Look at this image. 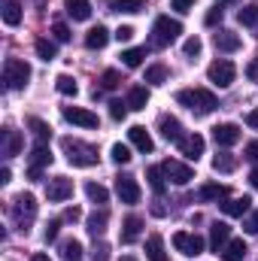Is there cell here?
<instances>
[{
    "mask_svg": "<svg viewBox=\"0 0 258 261\" xmlns=\"http://www.w3.org/2000/svg\"><path fill=\"white\" fill-rule=\"evenodd\" d=\"M176 103L189 107L194 116H210V113L219 107L216 94H213V91H207V88H183V91L176 94Z\"/></svg>",
    "mask_w": 258,
    "mask_h": 261,
    "instance_id": "cell-1",
    "label": "cell"
},
{
    "mask_svg": "<svg viewBox=\"0 0 258 261\" xmlns=\"http://www.w3.org/2000/svg\"><path fill=\"white\" fill-rule=\"evenodd\" d=\"M61 149H64L67 161H70L73 167H94V164H97V149H94L91 143H82V140H76V137H64V140H61Z\"/></svg>",
    "mask_w": 258,
    "mask_h": 261,
    "instance_id": "cell-2",
    "label": "cell"
},
{
    "mask_svg": "<svg viewBox=\"0 0 258 261\" xmlns=\"http://www.w3.org/2000/svg\"><path fill=\"white\" fill-rule=\"evenodd\" d=\"M179 34H183V24H179L176 18H170V15H158L155 24H152V46L164 49V46L176 43Z\"/></svg>",
    "mask_w": 258,
    "mask_h": 261,
    "instance_id": "cell-3",
    "label": "cell"
},
{
    "mask_svg": "<svg viewBox=\"0 0 258 261\" xmlns=\"http://www.w3.org/2000/svg\"><path fill=\"white\" fill-rule=\"evenodd\" d=\"M28 79H31V67L24 64L21 58H6V64H3V85H6V91H21L28 85Z\"/></svg>",
    "mask_w": 258,
    "mask_h": 261,
    "instance_id": "cell-4",
    "label": "cell"
},
{
    "mask_svg": "<svg viewBox=\"0 0 258 261\" xmlns=\"http://www.w3.org/2000/svg\"><path fill=\"white\" fill-rule=\"evenodd\" d=\"M37 216V200L34 195H18L12 200V222L18 225V231H28V225Z\"/></svg>",
    "mask_w": 258,
    "mask_h": 261,
    "instance_id": "cell-5",
    "label": "cell"
},
{
    "mask_svg": "<svg viewBox=\"0 0 258 261\" xmlns=\"http://www.w3.org/2000/svg\"><path fill=\"white\" fill-rule=\"evenodd\" d=\"M207 76H210V82H213V85L228 88V85L234 82V76H237V67L231 64L228 58H219V61H213V64L207 67Z\"/></svg>",
    "mask_w": 258,
    "mask_h": 261,
    "instance_id": "cell-6",
    "label": "cell"
},
{
    "mask_svg": "<svg viewBox=\"0 0 258 261\" xmlns=\"http://www.w3.org/2000/svg\"><path fill=\"white\" fill-rule=\"evenodd\" d=\"M49 164H52V152H49V146L37 143V146L31 149V161H28V179H40V176H43V167H49Z\"/></svg>",
    "mask_w": 258,
    "mask_h": 261,
    "instance_id": "cell-7",
    "label": "cell"
},
{
    "mask_svg": "<svg viewBox=\"0 0 258 261\" xmlns=\"http://www.w3.org/2000/svg\"><path fill=\"white\" fill-rule=\"evenodd\" d=\"M173 246H176V252H183V255H200L203 252V240L197 237V234H189V231H176L173 234Z\"/></svg>",
    "mask_w": 258,
    "mask_h": 261,
    "instance_id": "cell-8",
    "label": "cell"
},
{
    "mask_svg": "<svg viewBox=\"0 0 258 261\" xmlns=\"http://www.w3.org/2000/svg\"><path fill=\"white\" fill-rule=\"evenodd\" d=\"M161 170H164V176L170 179V182H176V186H186V182H192L194 170L189 164H183V161H173V158H167L164 164H161Z\"/></svg>",
    "mask_w": 258,
    "mask_h": 261,
    "instance_id": "cell-9",
    "label": "cell"
},
{
    "mask_svg": "<svg viewBox=\"0 0 258 261\" xmlns=\"http://www.w3.org/2000/svg\"><path fill=\"white\" fill-rule=\"evenodd\" d=\"M61 116H64L70 125H79V128H97V116L91 110H82V107H61Z\"/></svg>",
    "mask_w": 258,
    "mask_h": 261,
    "instance_id": "cell-10",
    "label": "cell"
},
{
    "mask_svg": "<svg viewBox=\"0 0 258 261\" xmlns=\"http://www.w3.org/2000/svg\"><path fill=\"white\" fill-rule=\"evenodd\" d=\"M21 146H24V140H21V134L15 128L0 130V155H3V158H15V155L21 152Z\"/></svg>",
    "mask_w": 258,
    "mask_h": 261,
    "instance_id": "cell-11",
    "label": "cell"
},
{
    "mask_svg": "<svg viewBox=\"0 0 258 261\" xmlns=\"http://www.w3.org/2000/svg\"><path fill=\"white\" fill-rule=\"evenodd\" d=\"M46 195H49L52 203H61V200H67V197L73 195V182H70L67 176H55V179H49Z\"/></svg>",
    "mask_w": 258,
    "mask_h": 261,
    "instance_id": "cell-12",
    "label": "cell"
},
{
    "mask_svg": "<svg viewBox=\"0 0 258 261\" xmlns=\"http://www.w3.org/2000/svg\"><path fill=\"white\" fill-rule=\"evenodd\" d=\"M116 195L122 197V203H140V186L134 176H119L116 179Z\"/></svg>",
    "mask_w": 258,
    "mask_h": 261,
    "instance_id": "cell-13",
    "label": "cell"
},
{
    "mask_svg": "<svg viewBox=\"0 0 258 261\" xmlns=\"http://www.w3.org/2000/svg\"><path fill=\"white\" fill-rule=\"evenodd\" d=\"M158 128H161V137L164 140H170V143H183L186 140V134H183V125H179V119H173V116H161V122H158Z\"/></svg>",
    "mask_w": 258,
    "mask_h": 261,
    "instance_id": "cell-14",
    "label": "cell"
},
{
    "mask_svg": "<svg viewBox=\"0 0 258 261\" xmlns=\"http://www.w3.org/2000/svg\"><path fill=\"white\" fill-rule=\"evenodd\" d=\"M213 140H216V146H234V143L240 140V128L231 125V122L216 125V128H213Z\"/></svg>",
    "mask_w": 258,
    "mask_h": 261,
    "instance_id": "cell-15",
    "label": "cell"
},
{
    "mask_svg": "<svg viewBox=\"0 0 258 261\" xmlns=\"http://www.w3.org/2000/svg\"><path fill=\"white\" fill-rule=\"evenodd\" d=\"M213 43H216V49L219 52H237L240 46H243V40H240V34H234V31H219L216 37H213Z\"/></svg>",
    "mask_w": 258,
    "mask_h": 261,
    "instance_id": "cell-16",
    "label": "cell"
},
{
    "mask_svg": "<svg viewBox=\"0 0 258 261\" xmlns=\"http://www.w3.org/2000/svg\"><path fill=\"white\" fill-rule=\"evenodd\" d=\"M228 237H231V228L225 222H213V228H210V246L216 252H222L228 246Z\"/></svg>",
    "mask_w": 258,
    "mask_h": 261,
    "instance_id": "cell-17",
    "label": "cell"
},
{
    "mask_svg": "<svg viewBox=\"0 0 258 261\" xmlns=\"http://www.w3.org/2000/svg\"><path fill=\"white\" fill-rule=\"evenodd\" d=\"M203 146H207V143H203V137H200V134H189V137L179 143L183 155H186V158H192V161H197V158L203 155Z\"/></svg>",
    "mask_w": 258,
    "mask_h": 261,
    "instance_id": "cell-18",
    "label": "cell"
},
{
    "mask_svg": "<svg viewBox=\"0 0 258 261\" xmlns=\"http://www.w3.org/2000/svg\"><path fill=\"white\" fill-rule=\"evenodd\" d=\"M128 140L140 149V152H152L155 149V143H152V137H149V130L143 128V125H134V128L128 130Z\"/></svg>",
    "mask_w": 258,
    "mask_h": 261,
    "instance_id": "cell-19",
    "label": "cell"
},
{
    "mask_svg": "<svg viewBox=\"0 0 258 261\" xmlns=\"http://www.w3.org/2000/svg\"><path fill=\"white\" fill-rule=\"evenodd\" d=\"M219 206H222L225 216H246L249 206H252V197H231V200H225V203H219Z\"/></svg>",
    "mask_w": 258,
    "mask_h": 261,
    "instance_id": "cell-20",
    "label": "cell"
},
{
    "mask_svg": "<svg viewBox=\"0 0 258 261\" xmlns=\"http://www.w3.org/2000/svg\"><path fill=\"white\" fill-rule=\"evenodd\" d=\"M64 6H67V15H70L73 21L91 18V3H88V0H64Z\"/></svg>",
    "mask_w": 258,
    "mask_h": 261,
    "instance_id": "cell-21",
    "label": "cell"
},
{
    "mask_svg": "<svg viewBox=\"0 0 258 261\" xmlns=\"http://www.w3.org/2000/svg\"><path fill=\"white\" fill-rule=\"evenodd\" d=\"M146 258L149 261H170L167 258V252H164V240H161V234H152V237L146 240Z\"/></svg>",
    "mask_w": 258,
    "mask_h": 261,
    "instance_id": "cell-22",
    "label": "cell"
},
{
    "mask_svg": "<svg viewBox=\"0 0 258 261\" xmlns=\"http://www.w3.org/2000/svg\"><path fill=\"white\" fill-rule=\"evenodd\" d=\"M110 43V31L104 28V24H97V28H91L88 34H85V46L88 49H104Z\"/></svg>",
    "mask_w": 258,
    "mask_h": 261,
    "instance_id": "cell-23",
    "label": "cell"
},
{
    "mask_svg": "<svg viewBox=\"0 0 258 261\" xmlns=\"http://www.w3.org/2000/svg\"><path fill=\"white\" fill-rule=\"evenodd\" d=\"M140 231H143V219L140 216H128L125 225H122V243H134L140 237Z\"/></svg>",
    "mask_w": 258,
    "mask_h": 261,
    "instance_id": "cell-24",
    "label": "cell"
},
{
    "mask_svg": "<svg viewBox=\"0 0 258 261\" xmlns=\"http://www.w3.org/2000/svg\"><path fill=\"white\" fill-rule=\"evenodd\" d=\"M107 222H110V213H107V210L91 213V216H88V234H91V237H100V234L107 231Z\"/></svg>",
    "mask_w": 258,
    "mask_h": 261,
    "instance_id": "cell-25",
    "label": "cell"
},
{
    "mask_svg": "<svg viewBox=\"0 0 258 261\" xmlns=\"http://www.w3.org/2000/svg\"><path fill=\"white\" fill-rule=\"evenodd\" d=\"M3 21L9 28H18L21 24V0H6L3 3Z\"/></svg>",
    "mask_w": 258,
    "mask_h": 261,
    "instance_id": "cell-26",
    "label": "cell"
},
{
    "mask_svg": "<svg viewBox=\"0 0 258 261\" xmlns=\"http://www.w3.org/2000/svg\"><path fill=\"white\" fill-rule=\"evenodd\" d=\"M146 103H149V88L146 85H134L128 94V107L131 110H146Z\"/></svg>",
    "mask_w": 258,
    "mask_h": 261,
    "instance_id": "cell-27",
    "label": "cell"
},
{
    "mask_svg": "<svg viewBox=\"0 0 258 261\" xmlns=\"http://www.w3.org/2000/svg\"><path fill=\"white\" fill-rule=\"evenodd\" d=\"M246 252H249V249H246V243H243V240H231V243L222 249V258H225V261H243V258H246Z\"/></svg>",
    "mask_w": 258,
    "mask_h": 261,
    "instance_id": "cell-28",
    "label": "cell"
},
{
    "mask_svg": "<svg viewBox=\"0 0 258 261\" xmlns=\"http://www.w3.org/2000/svg\"><path fill=\"white\" fill-rule=\"evenodd\" d=\"M34 49H37V55H40L43 61H55V58H58V46H55L52 40H46V37H40V40L34 43Z\"/></svg>",
    "mask_w": 258,
    "mask_h": 261,
    "instance_id": "cell-29",
    "label": "cell"
},
{
    "mask_svg": "<svg viewBox=\"0 0 258 261\" xmlns=\"http://www.w3.org/2000/svg\"><path fill=\"white\" fill-rule=\"evenodd\" d=\"M234 167H237V158H234L231 152H219V155L213 158V170H216V173H231Z\"/></svg>",
    "mask_w": 258,
    "mask_h": 261,
    "instance_id": "cell-30",
    "label": "cell"
},
{
    "mask_svg": "<svg viewBox=\"0 0 258 261\" xmlns=\"http://www.w3.org/2000/svg\"><path fill=\"white\" fill-rule=\"evenodd\" d=\"M85 195H88L91 203H97V206H104V203L110 200V192H107L100 182H85Z\"/></svg>",
    "mask_w": 258,
    "mask_h": 261,
    "instance_id": "cell-31",
    "label": "cell"
},
{
    "mask_svg": "<svg viewBox=\"0 0 258 261\" xmlns=\"http://www.w3.org/2000/svg\"><path fill=\"white\" fill-rule=\"evenodd\" d=\"M146 179H149V186H152L155 195H164L167 182H164V170H161V167H149V170H146Z\"/></svg>",
    "mask_w": 258,
    "mask_h": 261,
    "instance_id": "cell-32",
    "label": "cell"
},
{
    "mask_svg": "<svg viewBox=\"0 0 258 261\" xmlns=\"http://www.w3.org/2000/svg\"><path fill=\"white\" fill-rule=\"evenodd\" d=\"M28 125H31V130H34V140H37V143L49 146V137H52V128H49V125H46L43 119H31Z\"/></svg>",
    "mask_w": 258,
    "mask_h": 261,
    "instance_id": "cell-33",
    "label": "cell"
},
{
    "mask_svg": "<svg viewBox=\"0 0 258 261\" xmlns=\"http://www.w3.org/2000/svg\"><path fill=\"white\" fill-rule=\"evenodd\" d=\"M61 261H82V243L79 240H64L61 243Z\"/></svg>",
    "mask_w": 258,
    "mask_h": 261,
    "instance_id": "cell-34",
    "label": "cell"
},
{
    "mask_svg": "<svg viewBox=\"0 0 258 261\" xmlns=\"http://www.w3.org/2000/svg\"><path fill=\"white\" fill-rule=\"evenodd\" d=\"M55 88H58L61 94H67V97H76V94H79V85H76V79H73V76H67V73H61V76L55 79Z\"/></svg>",
    "mask_w": 258,
    "mask_h": 261,
    "instance_id": "cell-35",
    "label": "cell"
},
{
    "mask_svg": "<svg viewBox=\"0 0 258 261\" xmlns=\"http://www.w3.org/2000/svg\"><path fill=\"white\" fill-rule=\"evenodd\" d=\"M143 82H149V85H164L167 82V67L164 64H152L146 70V79Z\"/></svg>",
    "mask_w": 258,
    "mask_h": 261,
    "instance_id": "cell-36",
    "label": "cell"
},
{
    "mask_svg": "<svg viewBox=\"0 0 258 261\" xmlns=\"http://www.w3.org/2000/svg\"><path fill=\"white\" fill-rule=\"evenodd\" d=\"M225 195H228V189L219 186V182H207V186L200 189V200H222Z\"/></svg>",
    "mask_w": 258,
    "mask_h": 261,
    "instance_id": "cell-37",
    "label": "cell"
},
{
    "mask_svg": "<svg viewBox=\"0 0 258 261\" xmlns=\"http://www.w3.org/2000/svg\"><path fill=\"white\" fill-rule=\"evenodd\" d=\"M146 58V49H125L122 52V64L125 67H140Z\"/></svg>",
    "mask_w": 258,
    "mask_h": 261,
    "instance_id": "cell-38",
    "label": "cell"
},
{
    "mask_svg": "<svg viewBox=\"0 0 258 261\" xmlns=\"http://www.w3.org/2000/svg\"><path fill=\"white\" fill-rule=\"evenodd\" d=\"M143 9V0H113V12H140Z\"/></svg>",
    "mask_w": 258,
    "mask_h": 261,
    "instance_id": "cell-39",
    "label": "cell"
},
{
    "mask_svg": "<svg viewBox=\"0 0 258 261\" xmlns=\"http://www.w3.org/2000/svg\"><path fill=\"white\" fill-rule=\"evenodd\" d=\"M119 82H122L119 70H107V73L100 76V88H104V91H113V88H119Z\"/></svg>",
    "mask_w": 258,
    "mask_h": 261,
    "instance_id": "cell-40",
    "label": "cell"
},
{
    "mask_svg": "<svg viewBox=\"0 0 258 261\" xmlns=\"http://www.w3.org/2000/svg\"><path fill=\"white\" fill-rule=\"evenodd\" d=\"M128 100H113V103H110V116H113V119H116V122H125V116H128Z\"/></svg>",
    "mask_w": 258,
    "mask_h": 261,
    "instance_id": "cell-41",
    "label": "cell"
},
{
    "mask_svg": "<svg viewBox=\"0 0 258 261\" xmlns=\"http://www.w3.org/2000/svg\"><path fill=\"white\" fill-rule=\"evenodd\" d=\"M200 49H203L200 37H189V40H186V46H183V55H186V58H197V55H200Z\"/></svg>",
    "mask_w": 258,
    "mask_h": 261,
    "instance_id": "cell-42",
    "label": "cell"
},
{
    "mask_svg": "<svg viewBox=\"0 0 258 261\" xmlns=\"http://www.w3.org/2000/svg\"><path fill=\"white\" fill-rule=\"evenodd\" d=\"M110 155H113V161H116V164H128V161H131V149H128V146H122V143H116Z\"/></svg>",
    "mask_w": 258,
    "mask_h": 261,
    "instance_id": "cell-43",
    "label": "cell"
},
{
    "mask_svg": "<svg viewBox=\"0 0 258 261\" xmlns=\"http://www.w3.org/2000/svg\"><path fill=\"white\" fill-rule=\"evenodd\" d=\"M52 34H55L58 43H67V40H70V28H67L64 21H55V24H52Z\"/></svg>",
    "mask_w": 258,
    "mask_h": 261,
    "instance_id": "cell-44",
    "label": "cell"
},
{
    "mask_svg": "<svg viewBox=\"0 0 258 261\" xmlns=\"http://www.w3.org/2000/svg\"><path fill=\"white\" fill-rule=\"evenodd\" d=\"M258 21V12L252 9V6H246V9H240V24H246V28H252Z\"/></svg>",
    "mask_w": 258,
    "mask_h": 261,
    "instance_id": "cell-45",
    "label": "cell"
},
{
    "mask_svg": "<svg viewBox=\"0 0 258 261\" xmlns=\"http://www.w3.org/2000/svg\"><path fill=\"white\" fill-rule=\"evenodd\" d=\"M58 231H61V219L49 222V225H46V234H43V237H46V243H52V240L58 237Z\"/></svg>",
    "mask_w": 258,
    "mask_h": 261,
    "instance_id": "cell-46",
    "label": "cell"
},
{
    "mask_svg": "<svg viewBox=\"0 0 258 261\" xmlns=\"http://www.w3.org/2000/svg\"><path fill=\"white\" fill-rule=\"evenodd\" d=\"M222 15H225V12H222V6H213V9L207 12V18H203V21L213 28V24H219V21H222Z\"/></svg>",
    "mask_w": 258,
    "mask_h": 261,
    "instance_id": "cell-47",
    "label": "cell"
},
{
    "mask_svg": "<svg viewBox=\"0 0 258 261\" xmlns=\"http://www.w3.org/2000/svg\"><path fill=\"white\" fill-rule=\"evenodd\" d=\"M243 228H246V234H258V210H252V216L243 222Z\"/></svg>",
    "mask_w": 258,
    "mask_h": 261,
    "instance_id": "cell-48",
    "label": "cell"
},
{
    "mask_svg": "<svg viewBox=\"0 0 258 261\" xmlns=\"http://www.w3.org/2000/svg\"><path fill=\"white\" fill-rule=\"evenodd\" d=\"M131 37H134V28H131V24H122V28L116 31V40H119V43H128Z\"/></svg>",
    "mask_w": 258,
    "mask_h": 261,
    "instance_id": "cell-49",
    "label": "cell"
},
{
    "mask_svg": "<svg viewBox=\"0 0 258 261\" xmlns=\"http://www.w3.org/2000/svg\"><path fill=\"white\" fill-rule=\"evenodd\" d=\"M91 258L94 261H110V246H107V243H97V249H94Z\"/></svg>",
    "mask_w": 258,
    "mask_h": 261,
    "instance_id": "cell-50",
    "label": "cell"
},
{
    "mask_svg": "<svg viewBox=\"0 0 258 261\" xmlns=\"http://www.w3.org/2000/svg\"><path fill=\"white\" fill-rule=\"evenodd\" d=\"M170 6H173L176 12H189L194 6V0H170Z\"/></svg>",
    "mask_w": 258,
    "mask_h": 261,
    "instance_id": "cell-51",
    "label": "cell"
},
{
    "mask_svg": "<svg viewBox=\"0 0 258 261\" xmlns=\"http://www.w3.org/2000/svg\"><path fill=\"white\" fill-rule=\"evenodd\" d=\"M246 158L249 161H258V140L255 143H246Z\"/></svg>",
    "mask_w": 258,
    "mask_h": 261,
    "instance_id": "cell-52",
    "label": "cell"
},
{
    "mask_svg": "<svg viewBox=\"0 0 258 261\" xmlns=\"http://www.w3.org/2000/svg\"><path fill=\"white\" fill-rule=\"evenodd\" d=\"M79 216H82V210H79V206H70V210L64 213V222H76Z\"/></svg>",
    "mask_w": 258,
    "mask_h": 261,
    "instance_id": "cell-53",
    "label": "cell"
},
{
    "mask_svg": "<svg viewBox=\"0 0 258 261\" xmlns=\"http://www.w3.org/2000/svg\"><path fill=\"white\" fill-rule=\"evenodd\" d=\"M246 125L252 130H258V110H252V113H246Z\"/></svg>",
    "mask_w": 258,
    "mask_h": 261,
    "instance_id": "cell-54",
    "label": "cell"
},
{
    "mask_svg": "<svg viewBox=\"0 0 258 261\" xmlns=\"http://www.w3.org/2000/svg\"><path fill=\"white\" fill-rule=\"evenodd\" d=\"M164 213H167V210H164L161 203H152V216H164Z\"/></svg>",
    "mask_w": 258,
    "mask_h": 261,
    "instance_id": "cell-55",
    "label": "cell"
},
{
    "mask_svg": "<svg viewBox=\"0 0 258 261\" xmlns=\"http://www.w3.org/2000/svg\"><path fill=\"white\" fill-rule=\"evenodd\" d=\"M246 76H249V79H258V64H249V70H246Z\"/></svg>",
    "mask_w": 258,
    "mask_h": 261,
    "instance_id": "cell-56",
    "label": "cell"
},
{
    "mask_svg": "<svg viewBox=\"0 0 258 261\" xmlns=\"http://www.w3.org/2000/svg\"><path fill=\"white\" fill-rule=\"evenodd\" d=\"M9 176H12V173H9V167H3V170H0V182H9Z\"/></svg>",
    "mask_w": 258,
    "mask_h": 261,
    "instance_id": "cell-57",
    "label": "cell"
},
{
    "mask_svg": "<svg viewBox=\"0 0 258 261\" xmlns=\"http://www.w3.org/2000/svg\"><path fill=\"white\" fill-rule=\"evenodd\" d=\"M249 182H252V189H258V167L249 173Z\"/></svg>",
    "mask_w": 258,
    "mask_h": 261,
    "instance_id": "cell-58",
    "label": "cell"
},
{
    "mask_svg": "<svg viewBox=\"0 0 258 261\" xmlns=\"http://www.w3.org/2000/svg\"><path fill=\"white\" fill-rule=\"evenodd\" d=\"M31 261H49V255H43V252H37V255H34Z\"/></svg>",
    "mask_w": 258,
    "mask_h": 261,
    "instance_id": "cell-59",
    "label": "cell"
},
{
    "mask_svg": "<svg viewBox=\"0 0 258 261\" xmlns=\"http://www.w3.org/2000/svg\"><path fill=\"white\" fill-rule=\"evenodd\" d=\"M122 261H137V258H134V255H125V258H122Z\"/></svg>",
    "mask_w": 258,
    "mask_h": 261,
    "instance_id": "cell-60",
    "label": "cell"
},
{
    "mask_svg": "<svg viewBox=\"0 0 258 261\" xmlns=\"http://www.w3.org/2000/svg\"><path fill=\"white\" fill-rule=\"evenodd\" d=\"M222 3H234V0H222Z\"/></svg>",
    "mask_w": 258,
    "mask_h": 261,
    "instance_id": "cell-61",
    "label": "cell"
}]
</instances>
